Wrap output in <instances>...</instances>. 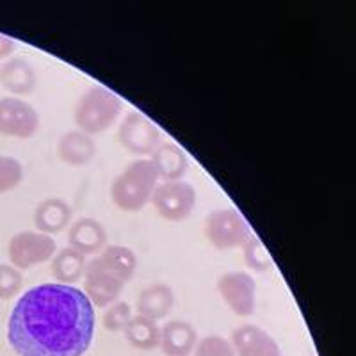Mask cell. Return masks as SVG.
I'll return each mask as SVG.
<instances>
[{
	"label": "cell",
	"instance_id": "obj_11",
	"mask_svg": "<svg viewBox=\"0 0 356 356\" xmlns=\"http://www.w3.org/2000/svg\"><path fill=\"white\" fill-rule=\"evenodd\" d=\"M68 246L84 257H97L107 246V230L93 218H79L70 225Z\"/></svg>",
	"mask_w": 356,
	"mask_h": 356
},
{
	"label": "cell",
	"instance_id": "obj_14",
	"mask_svg": "<svg viewBox=\"0 0 356 356\" xmlns=\"http://www.w3.org/2000/svg\"><path fill=\"white\" fill-rule=\"evenodd\" d=\"M57 155L68 166L82 168L93 161L97 155V143L93 136L82 130H68L57 141Z\"/></svg>",
	"mask_w": 356,
	"mask_h": 356
},
{
	"label": "cell",
	"instance_id": "obj_7",
	"mask_svg": "<svg viewBox=\"0 0 356 356\" xmlns=\"http://www.w3.org/2000/svg\"><path fill=\"white\" fill-rule=\"evenodd\" d=\"M150 202L162 219L180 222L195 211L196 189L184 180L159 182Z\"/></svg>",
	"mask_w": 356,
	"mask_h": 356
},
{
	"label": "cell",
	"instance_id": "obj_28",
	"mask_svg": "<svg viewBox=\"0 0 356 356\" xmlns=\"http://www.w3.org/2000/svg\"><path fill=\"white\" fill-rule=\"evenodd\" d=\"M255 356H284V355H282V351H280V346L276 344V340H273L271 344L266 346V348H264L260 353H257Z\"/></svg>",
	"mask_w": 356,
	"mask_h": 356
},
{
	"label": "cell",
	"instance_id": "obj_10",
	"mask_svg": "<svg viewBox=\"0 0 356 356\" xmlns=\"http://www.w3.org/2000/svg\"><path fill=\"white\" fill-rule=\"evenodd\" d=\"M123 284L122 280H118L106 269H102L93 260H88L84 276H82V292L86 294L93 307L106 308L118 300V296L122 294Z\"/></svg>",
	"mask_w": 356,
	"mask_h": 356
},
{
	"label": "cell",
	"instance_id": "obj_12",
	"mask_svg": "<svg viewBox=\"0 0 356 356\" xmlns=\"http://www.w3.org/2000/svg\"><path fill=\"white\" fill-rule=\"evenodd\" d=\"M0 84L13 97H27L38 84V73L25 57H9L0 65Z\"/></svg>",
	"mask_w": 356,
	"mask_h": 356
},
{
	"label": "cell",
	"instance_id": "obj_4",
	"mask_svg": "<svg viewBox=\"0 0 356 356\" xmlns=\"http://www.w3.org/2000/svg\"><path fill=\"white\" fill-rule=\"evenodd\" d=\"M207 241L219 251L241 248L253 237L250 225L244 216L235 209H216L205 218Z\"/></svg>",
	"mask_w": 356,
	"mask_h": 356
},
{
	"label": "cell",
	"instance_id": "obj_15",
	"mask_svg": "<svg viewBox=\"0 0 356 356\" xmlns=\"http://www.w3.org/2000/svg\"><path fill=\"white\" fill-rule=\"evenodd\" d=\"M150 161L157 171L159 180L162 182H173L182 180L189 170V157L186 152L175 143H161L150 155Z\"/></svg>",
	"mask_w": 356,
	"mask_h": 356
},
{
	"label": "cell",
	"instance_id": "obj_25",
	"mask_svg": "<svg viewBox=\"0 0 356 356\" xmlns=\"http://www.w3.org/2000/svg\"><path fill=\"white\" fill-rule=\"evenodd\" d=\"M24 287V275L11 264H0V300H11Z\"/></svg>",
	"mask_w": 356,
	"mask_h": 356
},
{
	"label": "cell",
	"instance_id": "obj_26",
	"mask_svg": "<svg viewBox=\"0 0 356 356\" xmlns=\"http://www.w3.org/2000/svg\"><path fill=\"white\" fill-rule=\"evenodd\" d=\"M195 356H235L232 344L219 335H207L195 348Z\"/></svg>",
	"mask_w": 356,
	"mask_h": 356
},
{
	"label": "cell",
	"instance_id": "obj_27",
	"mask_svg": "<svg viewBox=\"0 0 356 356\" xmlns=\"http://www.w3.org/2000/svg\"><path fill=\"white\" fill-rule=\"evenodd\" d=\"M15 50H17L15 40H11L9 36H4V34H0V61H8L9 57H13Z\"/></svg>",
	"mask_w": 356,
	"mask_h": 356
},
{
	"label": "cell",
	"instance_id": "obj_18",
	"mask_svg": "<svg viewBox=\"0 0 356 356\" xmlns=\"http://www.w3.org/2000/svg\"><path fill=\"white\" fill-rule=\"evenodd\" d=\"M175 307V292L166 284H152L138 298V314L148 319H164Z\"/></svg>",
	"mask_w": 356,
	"mask_h": 356
},
{
	"label": "cell",
	"instance_id": "obj_20",
	"mask_svg": "<svg viewBox=\"0 0 356 356\" xmlns=\"http://www.w3.org/2000/svg\"><path fill=\"white\" fill-rule=\"evenodd\" d=\"M273 337L255 324H243L239 328H235L230 335L232 349L235 356H255L257 353L262 351L266 346L273 342Z\"/></svg>",
	"mask_w": 356,
	"mask_h": 356
},
{
	"label": "cell",
	"instance_id": "obj_22",
	"mask_svg": "<svg viewBox=\"0 0 356 356\" xmlns=\"http://www.w3.org/2000/svg\"><path fill=\"white\" fill-rule=\"evenodd\" d=\"M241 248H243L244 264L250 267L251 271L266 273L273 267L271 255H269V251H267V248L264 246L262 241H260L259 237L253 235V237H250Z\"/></svg>",
	"mask_w": 356,
	"mask_h": 356
},
{
	"label": "cell",
	"instance_id": "obj_5",
	"mask_svg": "<svg viewBox=\"0 0 356 356\" xmlns=\"http://www.w3.org/2000/svg\"><path fill=\"white\" fill-rule=\"evenodd\" d=\"M57 250L59 248L52 235L41 234L36 230L18 232L13 235L8 244L9 264L20 271H27V269H33L40 264L52 260Z\"/></svg>",
	"mask_w": 356,
	"mask_h": 356
},
{
	"label": "cell",
	"instance_id": "obj_16",
	"mask_svg": "<svg viewBox=\"0 0 356 356\" xmlns=\"http://www.w3.org/2000/svg\"><path fill=\"white\" fill-rule=\"evenodd\" d=\"M72 207L63 198H47L34 209V227L41 234L54 235L72 225Z\"/></svg>",
	"mask_w": 356,
	"mask_h": 356
},
{
	"label": "cell",
	"instance_id": "obj_24",
	"mask_svg": "<svg viewBox=\"0 0 356 356\" xmlns=\"http://www.w3.org/2000/svg\"><path fill=\"white\" fill-rule=\"evenodd\" d=\"M132 319V307L127 301H114L107 307V310L102 316V324L109 332H123L129 321Z\"/></svg>",
	"mask_w": 356,
	"mask_h": 356
},
{
	"label": "cell",
	"instance_id": "obj_19",
	"mask_svg": "<svg viewBox=\"0 0 356 356\" xmlns=\"http://www.w3.org/2000/svg\"><path fill=\"white\" fill-rule=\"evenodd\" d=\"M50 266H52V275L57 280V284L75 285L84 276L88 257L68 246L56 251V255L50 260Z\"/></svg>",
	"mask_w": 356,
	"mask_h": 356
},
{
	"label": "cell",
	"instance_id": "obj_6",
	"mask_svg": "<svg viewBox=\"0 0 356 356\" xmlns=\"http://www.w3.org/2000/svg\"><path fill=\"white\" fill-rule=\"evenodd\" d=\"M118 143L130 155L145 159L154 154L155 148L161 145V130L150 118L138 111H132V113H127L120 122Z\"/></svg>",
	"mask_w": 356,
	"mask_h": 356
},
{
	"label": "cell",
	"instance_id": "obj_3",
	"mask_svg": "<svg viewBox=\"0 0 356 356\" xmlns=\"http://www.w3.org/2000/svg\"><path fill=\"white\" fill-rule=\"evenodd\" d=\"M122 111V98L106 86L95 84L79 97L73 107V122L77 125V130L97 136L111 129L120 120Z\"/></svg>",
	"mask_w": 356,
	"mask_h": 356
},
{
	"label": "cell",
	"instance_id": "obj_23",
	"mask_svg": "<svg viewBox=\"0 0 356 356\" xmlns=\"http://www.w3.org/2000/svg\"><path fill=\"white\" fill-rule=\"evenodd\" d=\"M24 180V166L15 157L0 155V195L11 193Z\"/></svg>",
	"mask_w": 356,
	"mask_h": 356
},
{
	"label": "cell",
	"instance_id": "obj_17",
	"mask_svg": "<svg viewBox=\"0 0 356 356\" xmlns=\"http://www.w3.org/2000/svg\"><path fill=\"white\" fill-rule=\"evenodd\" d=\"M95 264L106 269L118 280H122L123 284H127L134 276L136 269H138V257L130 250L129 246H122V244H107L104 250L93 257Z\"/></svg>",
	"mask_w": 356,
	"mask_h": 356
},
{
	"label": "cell",
	"instance_id": "obj_8",
	"mask_svg": "<svg viewBox=\"0 0 356 356\" xmlns=\"http://www.w3.org/2000/svg\"><path fill=\"white\" fill-rule=\"evenodd\" d=\"M219 296L235 316L250 317L255 314L257 284L250 273L228 271L218 278Z\"/></svg>",
	"mask_w": 356,
	"mask_h": 356
},
{
	"label": "cell",
	"instance_id": "obj_1",
	"mask_svg": "<svg viewBox=\"0 0 356 356\" xmlns=\"http://www.w3.org/2000/svg\"><path fill=\"white\" fill-rule=\"evenodd\" d=\"M95 307L75 285L41 284L22 294L8 321L18 356H82L95 337Z\"/></svg>",
	"mask_w": 356,
	"mask_h": 356
},
{
	"label": "cell",
	"instance_id": "obj_29",
	"mask_svg": "<svg viewBox=\"0 0 356 356\" xmlns=\"http://www.w3.org/2000/svg\"><path fill=\"white\" fill-rule=\"evenodd\" d=\"M187 356H189V355H187Z\"/></svg>",
	"mask_w": 356,
	"mask_h": 356
},
{
	"label": "cell",
	"instance_id": "obj_9",
	"mask_svg": "<svg viewBox=\"0 0 356 356\" xmlns=\"http://www.w3.org/2000/svg\"><path fill=\"white\" fill-rule=\"evenodd\" d=\"M40 129V114L29 102L18 97L0 98V136L31 139Z\"/></svg>",
	"mask_w": 356,
	"mask_h": 356
},
{
	"label": "cell",
	"instance_id": "obj_21",
	"mask_svg": "<svg viewBox=\"0 0 356 356\" xmlns=\"http://www.w3.org/2000/svg\"><path fill=\"white\" fill-rule=\"evenodd\" d=\"M123 333H125L127 342L132 348L141 349V351H152V349L159 348V333H161V328H159L157 321L136 314L129 321Z\"/></svg>",
	"mask_w": 356,
	"mask_h": 356
},
{
	"label": "cell",
	"instance_id": "obj_2",
	"mask_svg": "<svg viewBox=\"0 0 356 356\" xmlns=\"http://www.w3.org/2000/svg\"><path fill=\"white\" fill-rule=\"evenodd\" d=\"M157 184V171L150 159H136L113 180L111 200L120 211L139 212L150 203Z\"/></svg>",
	"mask_w": 356,
	"mask_h": 356
},
{
	"label": "cell",
	"instance_id": "obj_13",
	"mask_svg": "<svg viewBox=\"0 0 356 356\" xmlns=\"http://www.w3.org/2000/svg\"><path fill=\"white\" fill-rule=\"evenodd\" d=\"M196 344H198V332L187 321H168L159 333V348L168 356H187L195 351Z\"/></svg>",
	"mask_w": 356,
	"mask_h": 356
}]
</instances>
